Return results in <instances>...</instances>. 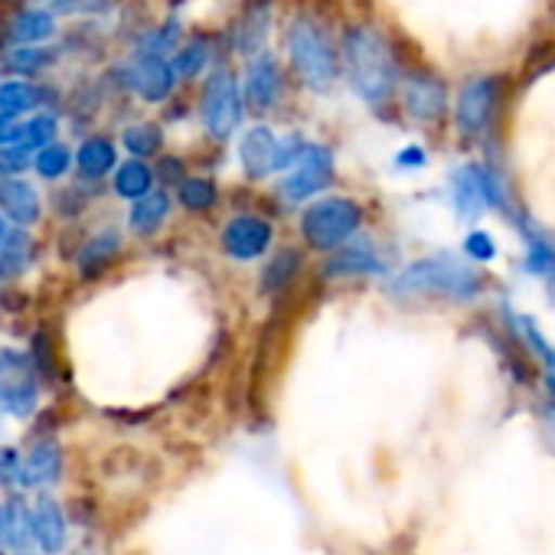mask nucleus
Masks as SVG:
<instances>
[{
    "label": "nucleus",
    "mask_w": 555,
    "mask_h": 555,
    "mask_svg": "<svg viewBox=\"0 0 555 555\" xmlns=\"http://www.w3.org/2000/svg\"><path fill=\"white\" fill-rule=\"evenodd\" d=\"M344 66H347V76H350V86L360 92L363 102L383 105L386 99H392L399 69H396V56L389 50V40L376 27L360 24V27L347 30V37H344Z\"/></svg>",
    "instance_id": "1"
},
{
    "label": "nucleus",
    "mask_w": 555,
    "mask_h": 555,
    "mask_svg": "<svg viewBox=\"0 0 555 555\" xmlns=\"http://www.w3.org/2000/svg\"><path fill=\"white\" fill-rule=\"evenodd\" d=\"M487 274L474 261H461L454 255H431L412 261L405 271L392 278L396 295H438L454 301H470L483 292Z\"/></svg>",
    "instance_id": "2"
},
{
    "label": "nucleus",
    "mask_w": 555,
    "mask_h": 555,
    "mask_svg": "<svg viewBox=\"0 0 555 555\" xmlns=\"http://www.w3.org/2000/svg\"><path fill=\"white\" fill-rule=\"evenodd\" d=\"M288 56L295 73L301 76V82L311 92H327L337 82L340 73V60H337V47L331 43L327 30L311 21V17H298L288 30Z\"/></svg>",
    "instance_id": "3"
},
{
    "label": "nucleus",
    "mask_w": 555,
    "mask_h": 555,
    "mask_svg": "<svg viewBox=\"0 0 555 555\" xmlns=\"http://www.w3.org/2000/svg\"><path fill=\"white\" fill-rule=\"evenodd\" d=\"M360 222H363L360 203H353L350 196H327V199H318L305 209L301 232H305L311 248L337 251L357 235Z\"/></svg>",
    "instance_id": "4"
},
{
    "label": "nucleus",
    "mask_w": 555,
    "mask_h": 555,
    "mask_svg": "<svg viewBox=\"0 0 555 555\" xmlns=\"http://www.w3.org/2000/svg\"><path fill=\"white\" fill-rule=\"evenodd\" d=\"M27 353L0 350V409L14 418H27L40 405V376Z\"/></svg>",
    "instance_id": "5"
},
{
    "label": "nucleus",
    "mask_w": 555,
    "mask_h": 555,
    "mask_svg": "<svg viewBox=\"0 0 555 555\" xmlns=\"http://www.w3.org/2000/svg\"><path fill=\"white\" fill-rule=\"evenodd\" d=\"M199 115L203 125L212 138H229L238 121H242V95H238V82L229 69H216L203 89V102H199Z\"/></svg>",
    "instance_id": "6"
},
{
    "label": "nucleus",
    "mask_w": 555,
    "mask_h": 555,
    "mask_svg": "<svg viewBox=\"0 0 555 555\" xmlns=\"http://www.w3.org/2000/svg\"><path fill=\"white\" fill-rule=\"evenodd\" d=\"M500 105V82L490 76H477L470 82H464L461 95H457V108H454V121L457 131L464 138H480L496 115Z\"/></svg>",
    "instance_id": "7"
},
{
    "label": "nucleus",
    "mask_w": 555,
    "mask_h": 555,
    "mask_svg": "<svg viewBox=\"0 0 555 555\" xmlns=\"http://www.w3.org/2000/svg\"><path fill=\"white\" fill-rule=\"evenodd\" d=\"M331 180H334V154L324 144H308L298 164L282 180V196L292 203H301L327 190Z\"/></svg>",
    "instance_id": "8"
},
{
    "label": "nucleus",
    "mask_w": 555,
    "mask_h": 555,
    "mask_svg": "<svg viewBox=\"0 0 555 555\" xmlns=\"http://www.w3.org/2000/svg\"><path fill=\"white\" fill-rule=\"evenodd\" d=\"M271 222L258 216H235L222 229V248L235 261H255L271 248Z\"/></svg>",
    "instance_id": "9"
},
{
    "label": "nucleus",
    "mask_w": 555,
    "mask_h": 555,
    "mask_svg": "<svg viewBox=\"0 0 555 555\" xmlns=\"http://www.w3.org/2000/svg\"><path fill=\"white\" fill-rule=\"evenodd\" d=\"M128 86L144 99V102H164L173 92L177 73L173 63H167L164 56H138L128 66Z\"/></svg>",
    "instance_id": "10"
},
{
    "label": "nucleus",
    "mask_w": 555,
    "mask_h": 555,
    "mask_svg": "<svg viewBox=\"0 0 555 555\" xmlns=\"http://www.w3.org/2000/svg\"><path fill=\"white\" fill-rule=\"evenodd\" d=\"M30 526H34V545L43 555H63L66 539H69V526H66V513L53 496H40L30 509Z\"/></svg>",
    "instance_id": "11"
},
{
    "label": "nucleus",
    "mask_w": 555,
    "mask_h": 555,
    "mask_svg": "<svg viewBox=\"0 0 555 555\" xmlns=\"http://www.w3.org/2000/svg\"><path fill=\"white\" fill-rule=\"evenodd\" d=\"M405 108L415 121H438L448 108V89L431 73H412L405 79Z\"/></svg>",
    "instance_id": "12"
},
{
    "label": "nucleus",
    "mask_w": 555,
    "mask_h": 555,
    "mask_svg": "<svg viewBox=\"0 0 555 555\" xmlns=\"http://www.w3.org/2000/svg\"><path fill=\"white\" fill-rule=\"evenodd\" d=\"M278 151H282V141L274 138L271 128H261V125L245 131L238 141V160L251 180H261L278 170Z\"/></svg>",
    "instance_id": "13"
},
{
    "label": "nucleus",
    "mask_w": 555,
    "mask_h": 555,
    "mask_svg": "<svg viewBox=\"0 0 555 555\" xmlns=\"http://www.w3.org/2000/svg\"><path fill=\"white\" fill-rule=\"evenodd\" d=\"M490 177L493 173L477 167V164H467V167L454 170L451 193H454V206H457V212L464 219H477L490 206Z\"/></svg>",
    "instance_id": "14"
},
{
    "label": "nucleus",
    "mask_w": 555,
    "mask_h": 555,
    "mask_svg": "<svg viewBox=\"0 0 555 555\" xmlns=\"http://www.w3.org/2000/svg\"><path fill=\"white\" fill-rule=\"evenodd\" d=\"M245 99L255 112H268L282 99V69L271 56H258L245 76Z\"/></svg>",
    "instance_id": "15"
},
{
    "label": "nucleus",
    "mask_w": 555,
    "mask_h": 555,
    "mask_svg": "<svg viewBox=\"0 0 555 555\" xmlns=\"http://www.w3.org/2000/svg\"><path fill=\"white\" fill-rule=\"evenodd\" d=\"M60 477H63V448L53 438L37 441L30 454L24 457V483L43 490V487L60 483Z\"/></svg>",
    "instance_id": "16"
},
{
    "label": "nucleus",
    "mask_w": 555,
    "mask_h": 555,
    "mask_svg": "<svg viewBox=\"0 0 555 555\" xmlns=\"http://www.w3.org/2000/svg\"><path fill=\"white\" fill-rule=\"evenodd\" d=\"M0 209H4L17 225H34L40 219V212H43L40 193L21 177L0 180Z\"/></svg>",
    "instance_id": "17"
},
{
    "label": "nucleus",
    "mask_w": 555,
    "mask_h": 555,
    "mask_svg": "<svg viewBox=\"0 0 555 555\" xmlns=\"http://www.w3.org/2000/svg\"><path fill=\"white\" fill-rule=\"evenodd\" d=\"M331 278H344V274H383L386 271V261L376 255V248L370 242H347L344 248H337L324 268Z\"/></svg>",
    "instance_id": "18"
},
{
    "label": "nucleus",
    "mask_w": 555,
    "mask_h": 555,
    "mask_svg": "<svg viewBox=\"0 0 555 555\" xmlns=\"http://www.w3.org/2000/svg\"><path fill=\"white\" fill-rule=\"evenodd\" d=\"M167 212H170V196L167 193H147L144 199H138L131 206L128 222L138 235H154L167 222Z\"/></svg>",
    "instance_id": "19"
},
{
    "label": "nucleus",
    "mask_w": 555,
    "mask_h": 555,
    "mask_svg": "<svg viewBox=\"0 0 555 555\" xmlns=\"http://www.w3.org/2000/svg\"><path fill=\"white\" fill-rule=\"evenodd\" d=\"M154 186V170L144 164V160H125L118 170H115V193L118 196H125V199H144L147 193H154L151 190Z\"/></svg>",
    "instance_id": "20"
},
{
    "label": "nucleus",
    "mask_w": 555,
    "mask_h": 555,
    "mask_svg": "<svg viewBox=\"0 0 555 555\" xmlns=\"http://www.w3.org/2000/svg\"><path fill=\"white\" fill-rule=\"evenodd\" d=\"M53 34H56V17L50 11H27L11 24V43H21V47L43 43Z\"/></svg>",
    "instance_id": "21"
},
{
    "label": "nucleus",
    "mask_w": 555,
    "mask_h": 555,
    "mask_svg": "<svg viewBox=\"0 0 555 555\" xmlns=\"http://www.w3.org/2000/svg\"><path fill=\"white\" fill-rule=\"evenodd\" d=\"M118 248H121L118 232H99V235H92V238L82 245V251H79V271H82L86 278L99 274L105 264H112V258L118 255Z\"/></svg>",
    "instance_id": "22"
},
{
    "label": "nucleus",
    "mask_w": 555,
    "mask_h": 555,
    "mask_svg": "<svg viewBox=\"0 0 555 555\" xmlns=\"http://www.w3.org/2000/svg\"><path fill=\"white\" fill-rule=\"evenodd\" d=\"M115 160H118V154H115V144H112L108 138H89V141L79 147V154H76L79 170H82L86 177H92V180H99V177H105L108 170H115Z\"/></svg>",
    "instance_id": "23"
},
{
    "label": "nucleus",
    "mask_w": 555,
    "mask_h": 555,
    "mask_svg": "<svg viewBox=\"0 0 555 555\" xmlns=\"http://www.w3.org/2000/svg\"><path fill=\"white\" fill-rule=\"evenodd\" d=\"M4 532H8V545L17 555H27V548L34 542V526H30V509L17 496L4 506Z\"/></svg>",
    "instance_id": "24"
},
{
    "label": "nucleus",
    "mask_w": 555,
    "mask_h": 555,
    "mask_svg": "<svg viewBox=\"0 0 555 555\" xmlns=\"http://www.w3.org/2000/svg\"><path fill=\"white\" fill-rule=\"evenodd\" d=\"M53 138H56V118H53V115H40V118H34V121H27V125L21 128V138H17V144H14L11 151H17V154L43 151V147L56 144Z\"/></svg>",
    "instance_id": "25"
},
{
    "label": "nucleus",
    "mask_w": 555,
    "mask_h": 555,
    "mask_svg": "<svg viewBox=\"0 0 555 555\" xmlns=\"http://www.w3.org/2000/svg\"><path fill=\"white\" fill-rule=\"evenodd\" d=\"M40 102V89L30 82H4L0 86V115L17 118L21 112H30Z\"/></svg>",
    "instance_id": "26"
},
{
    "label": "nucleus",
    "mask_w": 555,
    "mask_h": 555,
    "mask_svg": "<svg viewBox=\"0 0 555 555\" xmlns=\"http://www.w3.org/2000/svg\"><path fill=\"white\" fill-rule=\"evenodd\" d=\"M180 203L190 212H206L216 206V186L203 177H186V180H180Z\"/></svg>",
    "instance_id": "27"
},
{
    "label": "nucleus",
    "mask_w": 555,
    "mask_h": 555,
    "mask_svg": "<svg viewBox=\"0 0 555 555\" xmlns=\"http://www.w3.org/2000/svg\"><path fill=\"white\" fill-rule=\"evenodd\" d=\"M125 147L141 160V157H151V154H157L160 151V144H164V134H160V128L157 125H134V128H128L125 131Z\"/></svg>",
    "instance_id": "28"
},
{
    "label": "nucleus",
    "mask_w": 555,
    "mask_h": 555,
    "mask_svg": "<svg viewBox=\"0 0 555 555\" xmlns=\"http://www.w3.org/2000/svg\"><path fill=\"white\" fill-rule=\"evenodd\" d=\"M30 235L27 232H11V238L4 242V248H0V271L4 274H14L21 268L30 264Z\"/></svg>",
    "instance_id": "29"
},
{
    "label": "nucleus",
    "mask_w": 555,
    "mask_h": 555,
    "mask_svg": "<svg viewBox=\"0 0 555 555\" xmlns=\"http://www.w3.org/2000/svg\"><path fill=\"white\" fill-rule=\"evenodd\" d=\"M69 164H73V154L63 144H50V147L37 151V160H34V167L43 180H60L69 170Z\"/></svg>",
    "instance_id": "30"
},
{
    "label": "nucleus",
    "mask_w": 555,
    "mask_h": 555,
    "mask_svg": "<svg viewBox=\"0 0 555 555\" xmlns=\"http://www.w3.org/2000/svg\"><path fill=\"white\" fill-rule=\"evenodd\" d=\"M298 251H292V248H285V251H278L274 255V261L268 264V271H264V278H261V285L264 288H285L288 282H292V274L298 271Z\"/></svg>",
    "instance_id": "31"
},
{
    "label": "nucleus",
    "mask_w": 555,
    "mask_h": 555,
    "mask_svg": "<svg viewBox=\"0 0 555 555\" xmlns=\"http://www.w3.org/2000/svg\"><path fill=\"white\" fill-rule=\"evenodd\" d=\"M206 60H209V47H206L203 40H190V43L177 53V60H173L177 79H193V76L206 66Z\"/></svg>",
    "instance_id": "32"
},
{
    "label": "nucleus",
    "mask_w": 555,
    "mask_h": 555,
    "mask_svg": "<svg viewBox=\"0 0 555 555\" xmlns=\"http://www.w3.org/2000/svg\"><path fill=\"white\" fill-rule=\"evenodd\" d=\"M516 327H519L522 340L529 344V350H532V353H535V357H539V360L545 363V373H548V376L555 379V347H552V344H548V340H545V337L539 334V327H535V324H532L529 318H519V321H516Z\"/></svg>",
    "instance_id": "33"
},
{
    "label": "nucleus",
    "mask_w": 555,
    "mask_h": 555,
    "mask_svg": "<svg viewBox=\"0 0 555 555\" xmlns=\"http://www.w3.org/2000/svg\"><path fill=\"white\" fill-rule=\"evenodd\" d=\"M264 34H268V14L251 11V14L245 17V27H242V34H238V43H235V47H238L242 53H251V50L261 47Z\"/></svg>",
    "instance_id": "34"
},
{
    "label": "nucleus",
    "mask_w": 555,
    "mask_h": 555,
    "mask_svg": "<svg viewBox=\"0 0 555 555\" xmlns=\"http://www.w3.org/2000/svg\"><path fill=\"white\" fill-rule=\"evenodd\" d=\"M464 251H467V258H470L474 264H487V261H493V258H496V245H493V238H490L487 232H480V229L467 235Z\"/></svg>",
    "instance_id": "35"
},
{
    "label": "nucleus",
    "mask_w": 555,
    "mask_h": 555,
    "mask_svg": "<svg viewBox=\"0 0 555 555\" xmlns=\"http://www.w3.org/2000/svg\"><path fill=\"white\" fill-rule=\"evenodd\" d=\"M173 40H177V24H167L164 30H154V34L144 40L141 56H164V53L173 47Z\"/></svg>",
    "instance_id": "36"
},
{
    "label": "nucleus",
    "mask_w": 555,
    "mask_h": 555,
    "mask_svg": "<svg viewBox=\"0 0 555 555\" xmlns=\"http://www.w3.org/2000/svg\"><path fill=\"white\" fill-rule=\"evenodd\" d=\"M115 4V0H60V11H86V14H102Z\"/></svg>",
    "instance_id": "37"
},
{
    "label": "nucleus",
    "mask_w": 555,
    "mask_h": 555,
    "mask_svg": "<svg viewBox=\"0 0 555 555\" xmlns=\"http://www.w3.org/2000/svg\"><path fill=\"white\" fill-rule=\"evenodd\" d=\"M11 66L21 73H37L43 66V53H30V50H17L11 53Z\"/></svg>",
    "instance_id": "38"
},
{
    "label": "nucleus",
    "mask_w": 555,
    "mask_h": 555,
    "mask_svg": "<svg viewBox=\"0 0 555 555\" xmlns=\"http://www.w3.org/2000/svg\"><path fill=\"white\" fill-rule=\"evenodd\" d=\"M399 167H425V151L422 147H405L399 157H396Z\"/></svg>",
    "instance_id": "39"
},
{
    "label": "nucleus",
    "mask_w": 555,
    "mask_h": 555,
    "mask_svg": "<svg viewBox=\"0 0 555 555\" xmlns=\"http://www.w3.org/2000/svg\"><path fill=\"white\" fill-rule=\"evenodd\" d=\"M11 238V229H8V222H4V216H0V248H4V242Z\"/></svg>",
    "instance_id": "40"
},
{
    "label": "nucleus",
    "mask_w": 555,
    "mask_h": 555,
    "mask_svg": "<svg viewBox=\"0 0 555 555\" xmlns=\"http://www.w3.org/2000/svg\"><path fill=\"white\" fill-rule=\"evenodd\" d=\"M8 545V532H4V506H0V548Z\"/></svg>",
    "instance_id": "41"
},
{
    "label": "nucleus",
    "mask_w": 555,
    "mask_h": 555,
    "mask_svg": "<svg viewBox=\"0 0 555 555\" xmlns=\"http://www.w3.org/2000/svg\"><path fill=\"white\" fill-rule=\"evenodd\" d=\"M545 278H548V288H552V292H555V268H552V271H548V274H545Z\"/></svg>",
    "instance_id": "42"
}]
</instances>
